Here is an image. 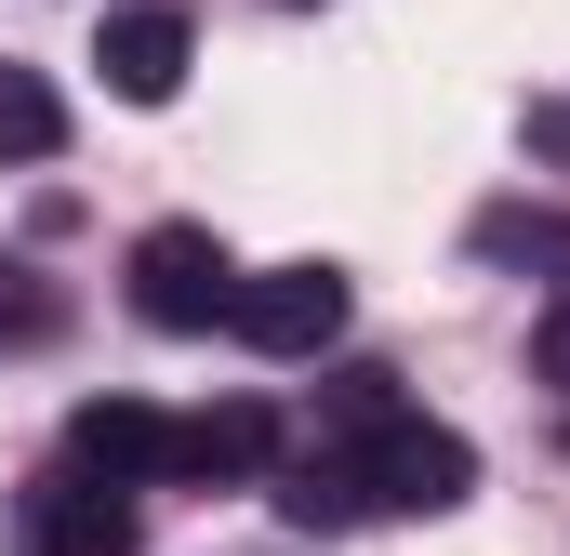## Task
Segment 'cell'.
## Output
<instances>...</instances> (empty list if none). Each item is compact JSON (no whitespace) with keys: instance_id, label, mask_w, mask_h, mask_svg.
Here are the masks:
<instances>
[{"instance_id":"obj_13","label":"cell","mask_w":570,"mask_h":556,"mask_svg":"<svg viewBox=\"0 0 570 556\" xmlns=\"http://www.w3.org/2000/svg\"><path fill=\"white\" fill-rule=\"evenodd\" d=\"M531 371H544V385H570V305L544 318V331H531Z\"/></svg>"},{"instance_id":"obj_9","label":"cell","mask_w":570,"mask_h":556,"mask_svg":"<svg viewBox=\"0 0 570 556\" xmlns=\"http://www.w3.org/2000/svg\"><path fill=\"white\" fill-rule=\"evenodd\" d=\"M464 239H478V266H518V278H558L570 266V212L558 199H491Z\"/></svg>"},{"instance_id":"obj_7","label":"cell","mask_w":570,"mask_h":556,"mask_svg":"<svg viewBox=\"0 0 570 556\" xmlns=\"http://www.w3.org/2000/svg\"><path fill=\"white\" fill-rule=\"evenodd\" d=\"M159 450H173V424L146 411V398H80L67 411V477H94V490H146Z\"/></svg>"},{"instance_id":"obj_2","label":"cell","mask_w":570,"mask_h":556,"mask_svg":"<svg viewBox=\"0 0 570 556\" xmlns=\"http://www.w3.org/2000/svg\"><path fill=\"white\" fill-rule=\"evenodd\" d=\"M226 331L253 345V358H318V345H345V266H253L226 291Z\"/></svg>"},{"instance_id":"obj_5","label":"cell","mask_w":570,"mask_h":556,"mask_svg":"<svg viewBox=\"0 0 570 556\" xmlns=\"http://www.w3.org/2000/svg\"><path fill=\"white\" fill-rule=\"evenodd\" d=\"M13 530H27V556H134V490H94L53 464V477H27Z\"/></svg>"},{"instance_id":"obj_14","label":"cell","mask_w":570,"mask_h":556,"mask_svg":"<svg viewBox=\"0 0 570 556\" xmlns=\"http://www.w3.org/2000/svg\"><path fill=\"white\" fill-rule=\"evenodd\" d=\"M279 13H318V0H279Z\"/></svg>"},{"instance_id":"obj_3","label":"cell","mask_w":570,"mask_h":556,"mask_svg":"<svg viewBox=\"0 0 570 556\" xmlns=\"http://www.w3.org/2000/svg\"><path fill=\"white\" fill-rule=\"evenodd\" d=\"M226 291H239V266H226L213 226H146L134 239V318L146 331H213Z\"/></svg>"},{"instance_id":"obj_1","label":"cell","mask_w":570,"mask_h":556,"mask_svg":"<svg viewBox=\"0 0 570 556\" xmlns=\"http://www.w3.org/2000/svg\"><path fill=\"white\" fill-rule=\"evenodd\" d=\"M345 464H358V504H372V517H451V504L478 490V450H464L451 424H425V411L345 437Z\"/></svg>"},{"instance_id":"obj_10","label":"cell","mask_w":570,"mask_h":556,"mask_svg":"<svg viewBox=\"0 0 570 556\" xmlns=\"http://www.w3.org/2000/svg\"><path fill=\"white\" fill-rule=\"evenodd\" d=\"M0 159H67V93L40 67H0Z\"/></svg>"},{"instance_id":"obj_11","label":"cell","mask_w":570,"mask_h":556,"mask_svg":"<svg viewBox=\"0 0 570 556\" xmlns=\"http://www.w3.org/2000/svg\"><path fill=\"white\" fill-rule=\"evenodd\" d=\"M40 331H53V278L27 266V252H0V358L40 345Z\"/></svg>"},{"instance_id":"obj_8","label":"cell","mask_w":570,"mask_h":556,"mask_svg":"<svg viewBox=\"0 0 570 556\" xmlns=\"http://www.w3.org/2000/svg\"><path fill=\"white\" fill-rule=\"evenodd\" d=\"M266 490H279V517H292V530H318V544L372 517V504H358V464H345V450H279V477H266Z\"/></svg>"},{"instance_id":"obj_6","label":"cell","mask_w":570,"mask_h":556,"mask_svg":"<svg viewBox=\"0 0 570 556\" xmlns=\"http://www.w3.org/2000/svg\"><path fill=\"white\" fill-rule=\"evenodd\" d=\"M94 67H107L120 107H173V93H186V13H173V0H120V13L94 27Z\"/></svg>"},{"instance_id":"obj_12","label":"cell","mask_w":570,"mask_h":556,"mask_svg":"<svg viewBox=\"0 0 570 556\" xmlns=\"http://www.w3.org/2000/svg\"><path fill=\"white\" fill-rule=\"evenodd\" d=\"M399 411H412V398H399V371H385V358L332 371V424H345V437H372V424H399Z\"/></svg>"},{"instance_id":"obj_4","label":"cell","mask_w":570,"mask_h":556,"mask_svg":"<svg viewBox=\"0 0 570 556\" xmlns=\"http://www.w3.org/2000/svg\"><path fill=\"white\" fill-rule=\"evenodd\" d=\"M159 477H173V490H253V477H279V411H266V398L186 411L173 450H159Z\"/></svg>"}]
</instances>
